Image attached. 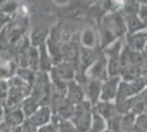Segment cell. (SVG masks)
Listing matches in <instances>:
<instances>
[{
	"label": "cell",
	"instance_id": "27",
	"mask_svg": "<svg viewBox=\"0 0 147 132\" xmlns=\"http://www.w3.org/2000/svg\"><path fill=\"white\" fill-rule=\"evenodd\" d=\"M121 114H115L113 118L109 119L108 122V130L110 132H123L122 130V123H121Z\"/></svg>",
	"mask_w": 147,
	"mask_h": 132
},
{
	"label": "cell",
	"instance_id": "36",
	"mask_svg": "<svg viewBox=\"0 0 147 132\" xmlns=\"http://www.w3.org/2000/svg\"><path fill=\"white\" fill-rule=\"evenodd\" d=\"M82 5H86V6H94V5H98L100 0H79Z\"/></svg>",
	"mask_w": 147,
	"mask_h": 132
},
{
	"label": "cell",
	"instance_id": "16",
	"mask_svg": "<svg viewBox=\"0 0 147 132\" xmlns=\"http://www.w3.org/2000/svg\"><path fill=\"white\" fill-rule=\"evenodd\" d=\"M25 116L23 111L21 110V108L19 107L13 110H9L6 111L5 113V119H3V123H6L8 127H18L21 126L25 121Z\"/></svg>",
	"mask_w": 147,
	"mask_h": 132
},
{
	"label": "cell",
	"instance_id": "21",
	"mask_svg": "<svg viewBox=\"0 0 147 132\" xmlns=\"http://www.w3.org/2000/svg\"><path fill=\"white\" fill-rule=\"evenodd\" d=\"M126 0H100L98 5H100L103 13L121 11Z\"/></svg>",
	"mask_w": 147,
	"mask_h": 132
},
{
	"label": "cell",
	"instance_id": "45",
	"mask_svg": "<svg viewBox=\"0 0 147 132\" xmlns=\"http://www.w3.org/2000/svg\"><path fill=\"white\" fill-rule=\"evenodd\" d=\"M103 132H110V131H109V130H108V129H107V130H105V131H103Z\"/></svg>",
	"mask_w": 147,
	"mask_h": 132
},
{
	"label": "cell",
	"instance_id": "24",
	"mask_svg": "<svg viewBox=\"0 0 147 132\" xmlns=\"http://www.w3.org/2000/svg\"><path fill=\"white\" fill-rule=\"evenodd\" d=\"M52 121L56 125L58 132H78L76 127L74 126V123L70 120H61L53 116Z\"/></svg>",
	"mask_w": 147,
	"mask_h": 132
},
{
	"label": "cell",
	"instance_id": "12",
	"mask_svg": "<svg viewBox=\"0 0 147 132\" xmlns=\"http://www.w3.org/2000/svg\"><path fill=\"white\" fill-rule=\"evenodd\" d=\"M101 83L98 81H92L88 79L85 85H84V90H85V96L86 100L89 101L92 105V107L100 101V94H101Z\"/></svg>",
	"mask_w": 147,
	"mask_h": 132
},
{
	"label": "cell",
	"instance_id": "11",
	"mask_svg": "<svg viewBox=\"0 0 147 132\" xmlns=\"http://www.w3.org/2000/svg\"><path fill=\"white\" fill-rule=\"evenodd\" d=\"M66 99L70 101L74 105H78L84 100H86L84 86L77 83L75 79L71 82L67 83L66 88Z\"/></svg>",
	"mask_w": 147,
	"mask_h": 132
},
{
	"label": "cell",
	"instance_id": "7",
	"mask_svg": "<svg viewBox=\"0 0 147 132\" xmlns=\"http://www.w3.org/2000/svg\"><path fill=\"white\" fill-rule=\"evenodd\" d=\"M79 44L81 47L88 50L100 51V43H99V35L97 25H87L80 31Z\"/></svg>",
	"mask_w": 147,
	"mask_h": 132
},
{
	"label": "cell",
	"instance_id": "20",
	"mask_svg": "<svg viewBox=\"0 0 147 132\" xmlns=\"http://www.w3.org/2000/svg\"><path fill=\"white\" fill-rule=\"evenodd\" d=\"M108 129V122L102 116H100L94 109L92 111V118L90 128L88 132H103Z\"/></svg>",
	"mask_w": 147,
	"mask_h": 132
},
{
	"label": "cell",
	"instance_id": "42",
	"mask_svg": "<svg viewBox=\"0 0 147 132\" xmlns=\"http://www.w3.org/2000/svg\"><path fill=\"white\" fill-rule=\"evenodd\" d=\"M6 1H7V0H0V8H1V6H2V5L6 2Z\"/></svg>",
	"mask_w": 147,
	"mask_h": 132
},
{
	"label": "cell",
	"instance_id": "35",
	"mask_svg": "<svg viewBox=\"0 0 147 132\" xmlns=\"http://www.w3.org/2000/svg\"><path fill=\"white\" fill-rule=\"evenodd\" d=\"M11 19H12V18H11L10 16H7V14H3V13L0 14V31H1L2 29H5L7 25L10 23Z\"/></svg>",
	"mask_w": 147,
	"mask_h": 132
},
{
	"label": "cell",
	"instance_id": "31",
	"mask_svg": "<svg viewBox=\"0 0 147 132\" xmlns=\"http://www.w3.org/2000/svg\"><path fill=\"white\" fill-rule=\"evenodd\" d=\"M8 93H9V84H8V81L0 79V102L1 104L6 100Z\"/></svg>",
	"mask_w": 147,
	"mask_h": 132
},
{
	"label": "cell",
	"instance_id": "13",
	"mask_svg": "<svg viewBox=\"0 0 147 132\" xmlns=\"http://www.w3.org/2000/svg\"><path fill=\"white\" fill-rule=\"evenodd\" d=\"M123 17L126 26V34L147 30L146 26L140 19L138 13H123Z\"/></svg>",
	"mask_w": 147,
	"mask_h": 132
},
{
	"label": "cell",
	"instance_id": "5",
	"mask_svg": "<svg viewBox=\"0 0 147 132\" xmlns=\"http://www.w3.org/2000/svg\"><path fill=\"white\" fill-rule=\"evenodd\" d=\"M77 70L70 63L61 62L53 66L49 76L51 83H69L75 79Z\"/></svg>",
	"mask_w": 147,
	"mask_h": 132
},
{
	"label": "cell",
	"instance_id": "40",
	"mask_svg": "<svg viewBox=\"0 0 147 132\" xmlns=\"http://www.w3.org/2000/svg\"><path fill=\"white\" fill-rule=\"evenodd\" d=\"M10 132H22L21 126H18V127H11V128H10Z\"/></svg>",
	"mask_w": 147,
	"mask_h": 132
},
{
	"label": "cell",
	"instance_id": "2",
	"mask_svg": "<svg viewBox=\"0 0 147 132\" xmlns=\"http://www.w3.org/2000/svg\"><path fill=\"white\" fill-rule=\"evenodd\" d=\"M123 46H124V39H120L101 50L107 60L109 76H120L121 74V53Z\"/></svg>",
	"mask_w": 147,
	"mask_h": 132
},
{
	"label": "cell",
	"instance_id": "18",
	"mask_svg": "<svg viewBox=\"0 0 147 132\" xmlns=\"http://www.w3.org/2000/svg\"><path fill=\"white\" fill-rule=\"evenodd\" d=\"M49 34V30L44 26H37L33 29L30 33L29 41L32 46H40L41 44H44L47 40V37Z\"/></svg>",
	"mask_w": 147,
	"mask_h": 132
},
{
	"label": "cell",
	"instance_id": "10",
	"mask_svg": "<svg viewBox=\"0 0 147 132\" xmlns=\"http://www.w3.org/2000/svg\"><path fill=\"white\" fill-rule=\"evenodd\" d=\"M53 116H54V113L49 106H40L36 111L28 119L38 129L41 127L51 123L53 120Z\"/></svg>",
	"mask_w": 147,
	"mask_h": 132
},
{
	"label": "cell",
	"instance_id": "22",
	"mask_svg": "<svg viewBox=\"0 0 147 132\" xmlns=\"http://www.w3.org/2000/svg\"><path fill=\"white\" fill-rule=\"evenodd\" d=\"M26 57H28V67L34 72H38V64H40V56H38V49L36 46L30 45L26 50Z\"/></svg>",
	"mask_w": 147,
	"mask_h": 132
},
{
	"label": "cell",
	"instance_id": "1",
	"mask_svg": "<svg viewBox=\"0 0 147 132\" xmlns=\"http://www.w3.org/2000/svg\"><path fill=\"white\" fill-rule=\"evenodd\" d=\"M97 30L101 50L120 39H124L126 26L122 11L103 13L97 23Z\"/></svg>",
	"mask_w": 147,
	"mask_h": 132
},
{
	"label": "cell",
	"instance_id": "33",
	"mask_svg": "<svg viewBox=\"0 0 147 132\" xmlns=\"http://www.w3.org/2000/svg\"><path fill=\"white\" fill-rule=\"evenodd\" d=\"M138 17L142 20V22L144 23V25L147 29V6L145 5H141L140 10H138Z\"/></svg>",
	"mask_w": 147,
	"mask_h": 132
},
{
	"label": "cell",
	"instance_id": "8",
	"mask_svg": "<svg viewBox=\"0 0 147 132\" xmlns=\"http://www.w3.org/2000/svg\"><path fill=\"white\" fill-rule=\"evenodd\" d=\"M120 76H109L105 81L101 83V94L100 100L102 101H114L117 98L119 85L121 83Z\"/></svg>",
	"mask_w": 147,
	"mask_h": 132
},
{
	"label": "cell",
	"instance_id": "4",
	"mask_svg": "<svg viewBox=\"0 0 147 132\" xmlns=\"http://www.w3.org/2000/svg\"><path fill=\"white\" fill-rule=\"evenodd\" d=\"M93 107L87 100H84L75 106V112L70 121L76 127L78 132H88L90 128Z\"/></svg>",
	"mask_w": 147,
	"mask_h": 132
},
{
	"label": "cell",
	"instance_id": "30",
	"mask_svg": "<svg viewBox=\"0 0 147 132\" xmlns=\"http://www.w3.org/2000/svg\"><path fill=\"white\" fill-rule=\"evenodd\" d=\"M141 3L137 0H126L122 8V13H138Z\"/></svg>",
	"mask_w": 147,
	"mask_h": 132
},
{
	"label": "cell",
	"instance_id": "25",
	"mask_svg": "<svg viewBox=\"0 0 147 132\" xmlns=\"http://www.w3.org/2000/svg\"><path fill=\"white\" fill-rule=\"evenodd\" d=\"M36 73L37 72H34V70H32L30 68H18L16 75L20 77L21 79H23L25 83H28L30 86H33Z\"/></svg>",
	"mask_w": 147,
	"mask_h": 132
},
{
	"label": "cell",
	"instance_id": "19",
	"mask_svg": "<svg viewBox=\"0 0 147 132\" xmlns=\"http://www.w3.org/2000/svg\"><path fill=\"white\" fill-rule=\"evenodd\" d=\"M38 107H40V104H38L36 99L33 98L31 95L28 96V97H25L24 99L22 100V102H21V105H20V108H21V110L23 111L26 119L30 118L31 116L38 109Z\"/></svg>",
	"mask_w": 147,
	"mask_h": 132
},
{
	"label": "cell",
	"instance_id": "39",
	"mask_svg": "<svg viewBox=\"0 0 147 132\" xmlns=\"http://www.w3.org/2000/svg\"><path fill=\"white\" fill-rule=\"evenodd\" d=\"M0 132H10V127H8L6 123L0 125Z\"/></svg>",
	"mask_w": 147,
	"mask_h": 132
},
{
	"label": "cell",
	"instance_id": "23",
	"mask_svg": "<svg viewBox=\"0 0 147 132\" xmlns=\"http://www.w3.org/2000/svg\"><path fill=\"white\" fill-rule=\"evenodd\" d=\"M129 111L134 114L145 112V105H144V98L142 93L129 98Z\"/></svg>",
	"mask_w": 147,
	"mask_h": 132
},
{
	"label": "cell",
	"instance_id": "37",
	"mask_svg": "<svg viewBox=\"0 0 147 132\" xmlns=\"http://www.w3.org/2000/svg\"><path fill=\"white\" fill-rule=\"evenodd\" d=\"M71 0H53V2L57 6H67Z\"/></svg>",
	"mask_w": 147,
	"mask_h": 132
},
{
	"label": "cell",
	"instance_id": "3",
	"mask_svg": "<svg viewBox=\"0 0 147 132\" xmlns=\"http://www.w3.org/2000/svg\"><path fill=\"white\" fill-rule=\"evenodd\" d=\"M51 93H52V83L49 79V73L37 72L30 95L36 99L40 106H49Z\"/></svg>",
	"mask_w": 147,
	"mask_h": 132
},
{
	"label": "cell",
	"instance_id": "17",
	"mask_svg": "<svg viewBox=\"0 0 147 132\" xmlns=\"http://www.w3.org/2000/svg\"><path fill=\"white\" fill-rule=\"evenodd\" d=\"M38 49V56H40V64H38V72L42 73H49V70L53 68L54 64L52 62V58L49 56L45 43L37 46Z\"/></svg>",
	"mask_w": 147,
	"mask_h": 132
},
{
	"label": "cell",
	"instance_id": "34",
	"mask_svg": "<svg viewBox=\"0 0 147 132\" xmlns=\"http://www.w3.org/2000/svg\"><path fill=\"white\" fill-rule=\"evenodd\" d=\"M37 132H58L57 131V128H56V125L52 121L51 123L46 125V126H43L41 128H38Z\"/></svg>",
	"mask_w": 147,
	"mask_h": 132
},
{
	"label": "cell",
	"instance_id": "41",
	"mask_svg": "<svg viewBox=\"0 0 147 132\" xmlns=\"http://www.w3.org/2000/svg\"><path fill=\"white\" fill-rule=\"evenodd\" d=\"M141 5H145V6H147V0H137Z\"/></svg>",
	"mask_w": 147,
	"mask_h": 132
},
{
	"label": "cell",
	"instance_id": "26",
	"mask_svg": "<svg viewBox=\"0 0 147 132\" xmlns=\"http://www.w3.org/2000/svg\"><path fill=\"white\" fill-rule=\"evenodd\" d=\"M121 116H122L121 123H122L123 132H129L132 129H134L136 114H134L133 112H127V113H124V114H121Z\"/></svg>",
	"mask_w": 147,
	"mask_h": 132
},
{
	"label": "cell",
	"instance_id": "9",
	"mask_svg": "<svg viewBox=\"0 0 147 132\" xmlns=\"http://www.w3.org/2000/svg\"><path fill=\"white\" fill-rule=\"evenodd\" d=\"M147 43V30L126 34L124 37V44L129 50L144 52Z\"/></svg>",
	"mask_w": 147,
	"mask_h": 132
},
{
	"label": "cell",
	"instance_id": "43",
	"mask_svg": "<svg viewBox=\"0 0 147 132\" xmlns=\"http://www.w3.org/2000/svg\"><path fill=\"white\" fill-rule=\"evenodd\" d=\"M129 132H140V131H138V130H136V129L134 128V129H132V130H131V131H129Z\"/></svg>",
	"mask_w": 147,
	"mask_h": 132
},
{
	"label": "cell",
	"instance_id": "29",
	"mask_svg": "<svg viewBox=\"0 0 147 132\" xmlns=\"http://www.w3.org/2000/svg\"><path fill=\"white\" fill-rule=\"evenodd\" d=\"M134 128L140 132H147V113L143 112L136 114Z\"/></svg>",
	"mask_w": 147,
	"mask_h": 132
},
{
	"label": "cell",
	"instance_id": "44",
	"mask_svg": "<svg viewBox=\"0 0 147 132\" xmlns=\"http://www.w3.org/2000/svg\"><path fill=\"white\" fill-rule=\"evenodd\" d=\"M144 53L147 55V43H146V46H145V51H144Z\"/></svg>",
	"mask_w": 147,
	"mask_h": 132
},
{
	"label": "cell",
	"instance_id": "38",
	"mask_svg": "<svg viewBox=\"0 0 147 132\" xmlns=\"http://www.w3.org/2000/svg\"><path fill=\"white\" fill-rule=\"evenodd\" d=\"M5 113H6V111H5V108H3V106H2V104L0 102V125H1V123H3Z\"/></svg>",
	"mask_w": 147,
	"mask_h": 132
},
{
	"label": "cell",
	"instance_id": "14",
	"mask_svg": "<svg viewBox=\"0 0 147 132\" xmlns=\"http://www.w3.org/2000/svg\"><path fill=\"white\" fill-rule=\"evenodd\" d=\"M75 106L76 105L71 104L68 99L65 98L53 110L54 117H56V118H58V119L61 120H70L73 118L74 112H75Z\"/></svg>",
	"mask_w": 147,
	"mask_h": 132
},
{
	"label": "cell",
	"instance_id": "6",
	"mask_svg": "<svg viewBox=\"0 0 147 132\" xmlns=\"http://www.w3.org/2000/svg\"><path fill=\"white\" fill-rule=\"evenodd\" d=\"M85 76L87 79H92V81H98V82H103L105 81L109 75H108V65H107V60L102 52H100L98 57L93 61V63L85 70Z\"/></svg>",
	"mask_w": 147,
	"mask_h": 132
},
{
	"label": "cell",
	"instance_id": "15",
	"mask_svg": "<svg viewBox=\"0 0 147 132\" xmlns=\"http://www.w3.org/2000/svg\"><path fill=\"white\" fill-rule=\"evenodd\" d=\"M93 109H94L100 116H102L107 121L109 119H111V118H113L115 114H117V107H115L114 101L100 100L93 106Z\"/></svg>",
	"mask_w": 147,
	"mask_h": 132
},
{
	"label": "cell",
	"instance_id": "32",
	"mask_svg": "<svg viewBox=\"0 0 147 132\" xmlns=\"http://www.w3.org/2000/svg\"><path fill=\"white\" fill-rule=\"evenodd\" d=\"M21 129H22V132H37L38 130L29 119H25L24 122L21 125Z\"/></svg>",
	"mask_w": 147,
	"mask_h": 132
},
{
	"label": "cell",
	"instance_id": "28",
	"mask_svg": "<svg viewBox=\"0 0 147 132\" xmlns=\"http://www.w3.org/2000/svg\"><path fill=\"white\" fill-rule=\"evenodd\" d=\"M8 25H7L5 29H2V30L0 31V53H5V52H7V51L10 49Z\"/></svg>",
	"mask_w": 147,
	"mask_h": 132
}]
</instances>
